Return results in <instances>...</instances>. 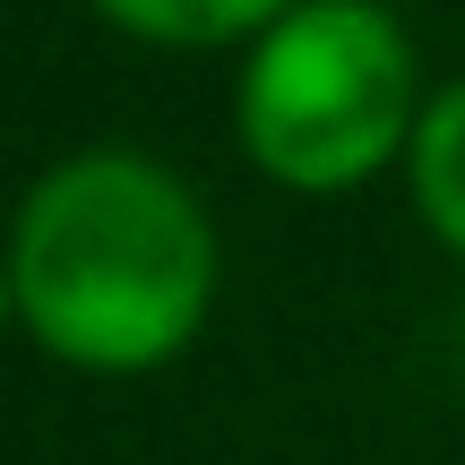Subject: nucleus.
<instances>
[{
    "label": "nucleus",
    "instance_id": "f257e3e1",
    "mask_svg": "<svg viewBox=\"0 0 465 465\" xmlns=\"http://www.w3.org/2000/svg\"><path fill=\"white\" fill-rule=\"evenodd\" d=\"M17 336L86 380H147L216 319L224 242L207 199L147 147H78L9 216Z\"/></svg>",
    "mask_w": 465,
    "mask_h": 465
},
{
    "label": "nucleus",
    "instance_id": "f03ea898",
    "mask_svg": "<svg viewBox=\"0 0 465 465\" xmlns=\"http://www.w3.org/2000/svg\"><path fill=\"white\" fill-rule=\"evenodd\" d=\"M422 104V52L388 0H302L232 69V138L293 199H345L405 164Z\"/></svg>",
    "mask_w": 465,
    "mask_h": 465
},
{
    "label": "nucleus",
    "instance_id": "7ed1b4c3",
    "mask_svg": "<svg viewBox=\"0 0 465 465\" xmlns=\"http://www.w3.org/2000/svg\"><path fill=\"white\" fill-rule=\"evenodd\" d=\"M86 9L147 52H250L302 0H86Z\"/></svg>",
    "mask_w": 465,
    "mask_h": 465
},
{
    "label": "nucleus",
    "instance_id": "20e7f679",
    "mask_svg": "<svg viewBox=\"0 0 465 465\" xmlns=\"http://www.w3.org/2000/svg\"><path fill=\"white\" fill-rule=\"evenodd\" d=\"M405 190H414V216L431 224V242L465 259V78L431 86L422 130L405 147Z\"/></svg>",
    "mask_w": 465,
    "mask_h": 465
},
{
    "label": "nucleus",
    "instance_id": "39448f33",
    "mask_svg": "<svg viewBox=\"0 0 465 465\" xmlns=\"http://www.w3.org/2000/svg\"><path fill=\"white\" fill-rule=\"evenodd\" d=\"M0 336H17V293H9V250H0Z\"/></svg>",
    "mask_w": 465,
    "mask_h": 465
}]
</instances>
